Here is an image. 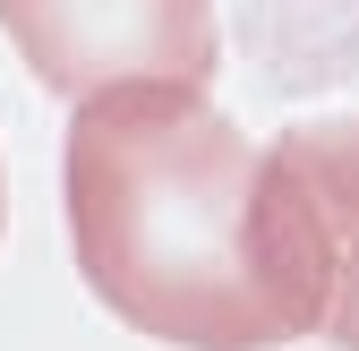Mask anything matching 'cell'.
<instances>
[{"label": "cell", "mask_w": 359, "mask_h": 351, "mask_svg": "<svg viewBox=\"0 0 359 351\" xmlns=\"http://www.w3.org/2000/svg\"><path fill=\"white\" fill-rule=\"evenodd\" d=\"M69 249L86 291L171 351H283L334 309V249L299 180L189 86L77 103Z\"/></svg>", "instance_id": "obj_1"}, {"label": "cell", "mask_w": 359, "mask_h": 351, "mask_svg": "<svg viewBox=\"0 0 359 351\" xmlns=\"http://www.w3.org/2000/svg\"><path fill=\"white\" fill-rule=\"evenodd\" d=\"M0 34L18 43L34 86L86 103L103 86H189L222 69L214 0H0Z\"/></svg>", "instance_id": "obj_2"}, {"label": "cell", "mask_w": 359, "mask_h": 351, "mask_svg": "<svg viewBox=\"0 0 359 351\" xmlns=\"http://www.w3.org/2000/svg\"><path fill=\"white\" fill-rule=\"evenodd\" d=\"M274 163L299 180L308 214L334 249V309H325V334L342 351H359V112L342 120H291L274 138Z\"/></svg>", "instance_id": "obj_3"}, {"label": "cell", "mask_w": 359, "mask_h": 351, "mask_svg": "<svg viewBox=\"0 0 359 351\" xmlns=\"http://www.w3.org/2000/svg\"><path fill=\"white\" fill-rule=\"evenodd\" d=\"M0 223H9V180H0Z\"/></svg>", "instance_id": "obj_4"}]
</instances>
